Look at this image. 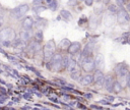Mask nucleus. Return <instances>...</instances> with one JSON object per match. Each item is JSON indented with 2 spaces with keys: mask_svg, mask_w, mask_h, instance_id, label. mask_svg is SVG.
<instances>
[{
  "mask_svg": "<svg viewBox=\"0 0 130 110\" xmlns=\"http://www.w3.org/2000/svg\"><path fill=\"white\" fill-rule=\"evenodd\" d=\"M102 2H103L104 5H109L110 4V0H102Z\"/></svg>",
  "mask_w": 130,
  "mask_h": 110,
  "instance_id": "31",
  "label": "nucleus"
},
{
  "mask_svg": "<svg viewBox=\"0 0 130 110\" xmlns=\"http://www.w3.org/2000/svg\"><path fill=\"white\" fill-rule=\"evenodd\" d=\"M54 53H55V43L53 40H49L44 47V59L46 61H49Z\"/></svg>",
  "mask_w": 130,
  "mask_h": 110,
  "instance_id": "5",
  "label": "nucleus"
},
{
  "mask_svg": "<svg viewBox=\"0 0 130 110\" xmlns=\"http://www.w3.org/2000/svg\"><path fill=\"white\" fill-rule=\"evenodd\" d=\"M44 40V34H43V31L42 30H38L35 34V41L38 42V43H42Z\"/></svg>",
  "mask_w": 130,
  "mask_h": 110,
  "instance_id": "20",
  "label": "nucleus"
},
{
  "mask_svg": "<svg viewBox=\"0 0 130 110\" xmlns=\"http://www.w3.org/2000/svg\"><path fill=\"white\" fill-rule=\"evenodd\" d=\"M108 10H109L111 13H116V12L118 11V7H117L116 4H109Z\"/></svg>",
  "mask_w": 130,
  "mask_h": 110,
  "instance_id": "24",
  "label": "nucleus"
},
{
  "mask_svg": "<svg viewBox=\"0 0 130 110\" xmlns=\"http://www.w3.org/2000/svg\"><path fill=\"white\" fill-rule=\"evenodd\" d=\"M11 46H12L13 48H15V49H23V48L25 47V42L22 41L21 39L15 38V39L13 40V42L11 43Z\"/></svg>",
  "mask_w": 130,
  "mask_h": 110,
  "instance_id": "15",
  "label": "nucleus"
},
{
  "mask_svg": "<svg viewBox=\"0 0 130 110\" xmlns=\"http://www.w3.org/2000/svg\"><path fill=\"white\" fill-rule=\"evenodd\" d=\"M66 69L68 70L69 73H72V72H75V71L80 70V65H79V63H78L77 60H75L74 58H72V57L70 56L69 62H68V66H67Z\"/></svg>",
  "mask_w": 130,
  "mask_h": 110,
  "instance_id": "9",
  "label": "nucleus"
},
{
  "mask_svg": "<svg viewBox=\"0 0 130 110\" xmlns=\"http://www.w3.org/2000/svg\"><path fill=\"white\" fill-rule=\"evenodd\" d=\"M15 38L16 33L10 26H6L0 31V44L4 47H11V43Z\"/></svg>",
  "mask_w": 130,
  "mask_h": 110,
  "instance_id": "1",
  "label": "nucleus"
},
{
  "mask_svg": "<svg viewBox=\"0 0 130 110\" xmlns=\"http://www.w3.org/2000/svg\"><path fill=\"white\" fill-rule=\"evenodd\" d=\"M60 15H61V17H63L65 20H70V19H72V14H71V12H69V11L66 10V9H62V10L60 11Z\"/></svg>",
  "mask_w": 130,
  "mask_h": 110,
  "instance_id": "18",
  "label": "nucleus"
},
{
  "mask_svg": "<svg viewBox=\"0 0 130 110\" xmlns=\"http://www.w3.org/2000/svg\"><path fill=\"white\" fill-rule=\"evenodd\" d=\"M43 3H45V1H44V0H34V1H32V4H34V6L43 5Z\"/></svg>",
  "mask_w": 130,
  "mask_h": 110,
  "instance_id": "26",
  "label": "nucleus"
},
{
  "mask_svg": "<svg viewBox=\"0 0 130 110\" xmlns=\"http://www.w3.org/2000/svg\"><path fill=\"white\" fill-rule=\"evenodd\" d=\"M116 2H117V4H118V6L122 7L123 5L127 4V3L129 2V0H116Z\"/></svg>",
  "mask_w": 130,
  "mask_h": 110,
  "instance_id": "25",
  "label": "nucleus"
},
{
  "mask_svg": "<svg viewBox=\"0 0 130 110\" xmlns=\"http://www.w3.org/2000/svg\"><path fill=\"white\" fill-rule=\"evenodd\" d=\"M19 39H21L22 41H24V42H26V41H29L30 39H31V34H30V31L29 30H22V31H20V33H19Z\"/></svg>",
  "mask_w": 130,
  "mask_h": 110,
  "instance_id": "14",
  "label": "nucleus"
},
{
  "mask_svg": "<svg viewBox=\"0 0 130 110\" xmlns=\"http://www.w3.org/2000/svg\"><path fill=\"white\" fill-rule=\"evenodd\" d=\"M116 13H117L116 19H117V22L118 23L123 24V23H126V22H129L130 21V15H129L128 11L125 8L120 7Z\"/></svg>",
  "mask_w": 130,
  "mask_h": 110,
  "instance_id": "6",
  "label": "nucleus"
},
{
  "mask_svg": "<svg viewBox=\"0 0 130 110\" xmlns=\"http://www.w3.org/2000/svg\"><path fill=\"white\" fill-rule=\"evenodd\" d=\"M81 76H82V75H81V71H80V70L70 73V77H71L72 79H74V80H78V81H79V79L81 78Z\"/></svg>",
  "mask_w": 130,
  "mask_h": 110,
  "instance_id": "22",
  "label": "nucleus"
},
{
  "mask_svg": "<svg viewBox=\"0 0 130 110\" xmlns=\"http://www.w3.org/2000/svg\"><path fill=\"white\" fill-rule=\"evenodd\" d=\"M47 7L46 6H44V5H38V6H34V11L37 13V14H39L40 12H42L43 10H45Z\"/></svg>",
  "mask_w": 130,
  "mask_h": 110,
  "instance_id": "23",
  "label": "nucleus"
},
{
  "mask_svg": "<svg viewBox=\"0 0 130 110\" xmlns=\"http://www.w3.org/2000/svg\"><path fill=\"white\" fill-rule=\"evenodd\" d=\"M81 51V44L79 42H71L68 49H67V52L69 55L73 56L77 53H79Z\"/></svg>",
  "mask_w": 130,
  "mask_h": 110,
  "instance_id": "8",
  "label": "nucleus"
},
{
  "mask_svg": "<svg viewBox=\"0 0 130 110\" xmlns=\"http://www.w3.org/2000/svg\"><path fill=\"white\" fill-rule=\"evenodd\" d=\"M126 7H127V10L130 12V2H128L127 3V5H126Z\"/></svg>",
  "mask_w": 130,
  "mask_h": 110,
  "instance_id": "33",
  "label": "nucleus"
},
{
  "mask_svg": "<svg viewBox=\"0 0 130 110\" xmlns=\"http://www.w3.org/2000/svg\"><path fill=\"white\" fill-rule=\"evenodd\" d=\"M127 87L130 88V72L128 74V78H127Z\"/></svg>",
  "mask_w": 130,
  "mask_h": 110,
  "instance_id": "30",
  "label": "nucleus"
},
{
  "mask_svg": "<svg viewBox=\"0 0 130 110\" xmlns=\"http://www.w3.org/2000/svg\"><path fill=\"white\" fill-rule=\"evenodd\" d=\"M105 74L101 69H95L92 74V82L98 87H104Z\"/></svg>",
  "mask_w": 130,
  "mask_h": 110,
  "instance_id": "7",
  "label": "nucleus"
},
{
  "mask_svg": "<svg viewBox=\"0 0 130 110\" xmlns=\"http://www.w3.org/2000/svg\"><path fill=\"white\" fill-rule=\"evenodd\" d=\"M115 81V78L113 75L111 74H108V75H105V81H104V87L105 89L108 91V92H112V89H113V84Z\"/></svg>",
  "mask_w": 130,
  "mask_h": 110,
  "instance_id": "10",
  "label": "nucleus"
},
{
  "mask_svg": "<svg viewBox=\"0 0 130 110\" xmlns=\"http://www.w3.org/2000/svg\"><path fill=\"white\" fill-rule=\"evenodd\" d=\"M78 63L80 64V68L87 73L93 72L96 69L93 57H81L80 56L78 59Z\"/></svg>",
  "mask_w": 130,
  "mask_h": 110,
  "instance_id": "3",
  "label": "nucleus"
},
{
  "mask_svg": "<svg viewBox=\"0 0 130 110\" xmlns=\"http://www.w3.org/2000/svg\"><path fill=\"white\" fill-rule=\"evenodd\" d=\"M47 8H49L52 11H56L58 9V1L57 0H52L50 3L47 4Z\"/></svg>",
  "mask_w": 130,
  "mask_h": 110,
  "instance_id": "21",
  "label": "nucleus"
},
{
  "mask_svg": "<svg viewBox=\"0 0 130 110\" xmlns=\"http://www.w3.org/2000/svg\"><path fill=\"white\" fill-rule=\"evenodd\" d=\"M115 16L113 15V13H109V14H107L106 16H105V18H104V22H105V24L107 25V26H109V25H112L114 22H115Z\"/></svg>",
  "mask_w": 130,
  "mask_h": 110,
  "instance_id": "16",
  "label": "nucleus"
},
{
  "mask_svg": "<svg viewBox=\"0 0 130 110\" xmlns=\"http://www.w3.org/2000/svg\"><path fill=\"white\" fill-rule=\"evenodd\" d=\"M94 63H95V68L96 69H101L104 67V63H105V59H104V56L102 54H98L95 57H94Z\"/></svg>",
  "mask_w": 130,
  "mask_h": 110,
  "instance_id": "13",
  "label": "nucleus"
},
{
  "mask_svg": "<svg viewBox=\"0 0 130 110\" xmlns=\"http://www.w3.org/2000/svg\"><path fill=\"white\" fill-rule=\"evenodd\" d=\"M78 1H83V0H78Z\"/></svg>",
  "mask_w": 130,
  "mask_h": 110,
  "instance_id": "35",
  "label": "nucleus"
},
{
  "mask_svg": "<svg viewBox=\"0 0 130 110\" xmlns=\"http://www.w3.org/2000/svg\"><path fill=\"white\" fill-rule=\"evenodd\" d=\"M34 23H35V21H34L32 17H30V16H26V17L23 18L21 24H22L23 29H25V30H30V29L34 26Z\"/></svg>",
  "mask_w": 130,
  "mask_h": 110,
  "instance_id": "12",
  "label": "nucleus"
},
{
  "mask_svg": "<svg viewBox=\"0 0 130 110\" xmlns=\"http://www.w3.org/2000/svg\"><path fill=\"white\" fill-rule=\"evenodd\" d=\"M122 90H123L122 85H121V84H120L118 80H115V81H114V84H113V89H112V92H114V93L118 94V93H120Z\"/></svg>",
  "mask_w": 130,
  "mask_h": 110,
  "instance_id": "19",
  "label": "nucleus"
},
{
  "mask_svg": "<svg viewBox=\"0 0 130 110\" xmlns=\"http://www.w3.org/2000/svg\"><path fill=\"white\" fill-rule=\"evenodd\" d=\"M85 96H86V98H88V99H89V98L91 97V95H90V94H86Z\"/></svg>",
  "mask_w": 130,
  "mask_h": 110,
  "instance_id": "34",
  "label": "nucleus"
},
{
  "mask_svg": "<svg viewBox=\"0 0 130 110\" xmlns=\"http://www.w3.org/2000/svg\"><path fill=\"white\" fill-rule=\"evenodd\" d=\"M76 3H77V0H68V4H69V5L74 6Z\"/></svg>",
  "mask_w": 130,
  "mask_h": 110,
  "instance_id": "29",
  "label": "nucleus"
},
{
  "mask_svg": "<svg viewBox=\"0 0 130 110\" xmlns=\"http://www.w3.org/2000/svg\"><path fill=\"white\" fill-rule=\"evenodd\" d=\"M62 57L63 55L60 52H55L53 54V56L51 57V59L48 61V67L56 72H60L63 70L62 67Z\"/></svg>",
  "mask_w": 130,
  "mask_h": 110,
  "instance_id": "2",
  "label": "nucleus"
},
{
  "mask_svg": "<svg viewBox=\"0 0 130 110\" xmlns=\"http://www.w3.org/2000/svg\"><path fill=\"white\" fill-rule=\"evenodd\" d=\"M3 23H4V20H3V18L0 17V29L3 26Z\"/></svg>",
  "mask_w": 130,
  "mask_h": 110,
  "instance_id": "32",
  "label": "nucleus"
},
{
  "mask_svg": "<svg viewBox=\"0 0 130 110\" xmlns=\"http://www.w3.org/2000/svg\"><path fill=\"white\" fill-rule=\"evenodd\" d=\"M79 82L82 86H89L92 84V74L90 73H86L84 75L81 76V78L79 79Z\"/></svg>",
  "mask_w": 130,
  "mask_h": 110,
  "instance_id": "11",
  "label": "nucleus"
},
{
  "mask_svg": "<svg viewBox=\"0 0 130 110\" xmlns=\"http://www.w3.org/2000/svg\"><path fill=\"white\" fill-rule=\"evenodd\" d=\"M70 43H71V42H70L68 39L64 38V39H62V40L60 41V43H59V48H60L61 50H66V51H67V49H68Z\"/></svg>",
  "mask_w": 130,
  "mask_h": 110,
  "instance_id": "17",
  "label": "nucleus"
},
{
  "mask_svg": "<svg viewBox=\"0 0 130 110\" xmlns=\"http://www.w3.org/2000/svg\"><path fill=\"white\" fill-rule=\"evenodd\" d=\"M56 81L61 84V85H67V82H66V80L64 78H56Z\"/></svg>",
  "mask_w": 130,
  "mask_h": 110,
  "instance_id": "27",
  "label": "nucleus"
},
{
  "mask_svg": "<svg viewBox=\"0 0 130 110\" xmlns=\"http://www.w3.org/2000/svg\"><path fill=\"white\" fill-rule=\"evenodd\" d=\"M29 10V6L28 4H21V5H18L16 6L15 8H13L11 11H10V15L16 19H19L21 18L22 16H24V14Z\"/></svg>",
  "mask_w": 130,
  "mask_h": 110,
  "instance_id": "4",
  "label": "nucleus"
},
{
  "mask_svg": "<svg viewBox=\"0 0 130 110\" xmlns=\"http://www.w3.org/2000/svg\"><path fill=\"white\" fill-rule=\"evenodd\" d=\"M86 6H91L93 4V0H83Z\"/></svg>",
  "mask_w": 130,
  "mask_h": 110,
  "instance_id": "28",
  "label": "nucleus"
}]
</instances>
